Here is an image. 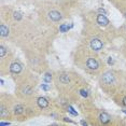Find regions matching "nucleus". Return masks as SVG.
<instances>
[{
	"mask_svg": "<svg viewBox=\"0 0 126 126\" xmlns=\"http://www.w3.org/2000/svg\"><path fill=\"white\" fill-rule=\"evenodd\" d=\"M117 83H119L117 76L113 70H108L100 76L99 84L102 90H105L106 92H111L114 90L117 86Z\"/></svg>",
	"mask_w": 126,
	"mask_h": 126,
	"instance_id": "nucleus-1",
	"label": "nucleus"
},
{
	"mask_svg": "<svg viewBox=\"0 0 126 126\" xmlns=\"http://www.w3.org/2000/svg\"><path fill=\"white\" fill-rule=\"evenodd\" d=\"M96 22H97V24L101 27H106V26H108V24H109V19L107 18V16H106L105 14H97Z\"/></svg>",
	"mask_w": 126,
	"mask_h": 126,
	"instance_id": "nucleus-10",
	"label": "nucleus"
},
{
	"mask_svg": "<svg viewBox=\"0 0 126 126\" xmlns=\"http://www.w3.org/2000/svg\"><path fill=\"white\" fill-rule=\"evenodd\" d=\"M121 105L124 106V107H126V96H124L123 98L121 99Z\"/></svg>",
	"mask_w": 126,
	"mask_h": 126,
	"instance_id": "nucleus-17",
	"label": "nucleus"
},
{
	"mask_svg": "<svg viewBox=\"0 0 126 126\" xmlns=\"http://www.w3.org/2000/svg\"><path fill=\"white\" fill-rule=\"evenodd\" d=\"M51 80H52V77H50V73H45V76H44V81L51 82Z\"/></svg>",
	"mask_w": 126,
	"mask_h": 126,
	"instance_id": "nucleus-16",
	"label": "nucleus"
},
{
	"mask_svg": "<svg viewBox=\"0 0 126 126\" xmlns=\"http://www.w3.org/2000/svg\"><path fill=\"white\" fill-rule=\"evenodd\" d=\"M0 36H1V38H8V37L10 36V28L8 25H5L4 23H1V25H0Z\"/></svg>",
	"mask_w": 126,
	"mask_h": 126,
	"instance_id": "nucleus-12",
	"label": "nucleus"
},
{
	"mask_svg": "<svg viewBox=\"0 0 126 126\" xmlns=\"http://www.w3.org/2000/svg\"><path fill=\"white\" fill-rule=\"evenodd\" d=\"M12 112L15 116H22L25 114V112H26V107H25L23 104H16V105L13 106Z\"/></svg>",
	"mask_w": 126,
	"mask_h": 126,
	"instance_id": "nucleus-8",
	"label": "nucleus"
},
{
	"mask_svg": "<svg viewBox=\"0 0 126 126\" xmlns=\"http://www.w3.org/2000/svg\"><path fill=\"white\" fill-rule=\"evenodd\" d=\"M53 1H54V2H56V3H59V2H62L63 0H53Z\"/></svg>",
	"mask_w": 126,
	"mask_h": 126,
	"instance_id": "nucleus-20",
	"label": "nucleus"
},
{
	"mask_svg": "<svg viewBox=\"0 0 126 126\" xmlns=\"http://www.w3.org/2000/svg\"><path fill=\"white\" fill-rule=\"evenodd\" d=\"M9 71L13 76H18V74H21L23 72V64L19 61H17V59H15V61H13L10 64Z\"/></svg>",
	"mask_w": 126,
	"mask_h": 126,
	"instance_id": "nucleus-6",
	"label": "nucleus"
},
{
	"mask_svg": "<svg viewBox=\"0 0 126 126\" xmlns=\"http://www.w3.org/2000/svg\"><path fill=\"white\" fill-rule=\"evenodd\" d=\"M8 47H5L4 44H0V58H1V61L5 57V55L8 54Z\"/></svg>",
	"mask_w": 126,
	"mask_h": 126,
	"instance_id": "nucleus-14",
	"label": "nucleus"
},
{
	"mask_svg": "<svg viewBox=\"0 0 126 126\" xmlns=\"http://www.w3.org/2000/svg\"><path fill=\"white\" fill-rule=\"evenodd\" d=\"M125 17H126V13H125Z\"/></svg>",
	"mask_w": 126,
	"mask_h": 126,
	"instance_id": "nucleus-21",
	"label": "nucleus"
},
{
	"mask_svg": "<svg viewBox=\"0 0 126 126\" xmlns=\"http://www.w3.org/2000/svg\"><path fill=\"white\" fill-rule=\"evenodd\" d=\"M123 32H125V33H126V24L124 25V26H123Z\"/></svg>",
	"mask_w": 126,
	"mask_h": 126,
	"instance_id": "nucleus-19",
	"label": "nucleus"
},
{
	"mask_svg": "<svg viewBox=\"0 0 126 126\" xmlns=\"http://www.w3.org/2000/svg\"><path fill=\"white\" fill-rule=\"evenodd\" d=\"M17 94L21 98H30L35 94V90L30 84L27 83H23L17 88Z\"/></svg>",
	"mask_w": 126,
	"mask_h": 126,
	"instance_id": "nucleus-2",
	"label": "nucleus"
},
{
	"mask_svg": "<svg viewBox=\"0 0 126 126\" xmlns=\"http://www.w3.org/2000/svg\"><path fill=\"white\" fill-rule=\"evenodd\" d=\"M47 15L48 21L52 22V23H59V22L63 21V18H64V14H63L59 10H56V9L50 10Z\"/></svg>",
	"mask_w": 126,
	"mask_h": 126,
	"instance_id": "nucleus-5",
	"label": "nucleus"
},
{
	"mask_svg": "<svg viewBox=\"0 0 126 126\" xmlns=\"http://www.w3.org/2000/svg\"><path fill=\"white\" fill-rule=\"evenodd\" d=\"M98 120H99L100 124L106 125V124H109V123L111 122V116L106 112H101V113H99V115H98Z\"/></svg>",
	"mask_w": 126,
	"mask_h": 126,
	"instance_id": "nucleus-11",
	"label": "nucleus"
},
{
	"mask_svg": "<svg viewBox=\"0 0 126 126\" xmlns=\"http://www.w3.org/2000/svg\"><path fill=\"white\" fill-rule=\"evenodd\" d=\"M55 81L57 84L62 85V86H68L71 83V77L67 72H59L55 77Z\"/></svg>",
	"mask_w": 126,
	"mask_h": 126,
	"instance_id": "nucleus-4",
	"label": "nucleus"
},
{
	"mask_svg": "<svg viewBox=\"0 0 126 126\" xmlns=\"http://www.w3.org/2000/svg\"><path fill=\"white\" fill-rule=\"evenodd\" d=\"M50 115H51V116H53V117H54V119H55V120H57V117H58V115H57L56 113H51Z\"/></svg>",
	"mask_w": 126,
	"mask_h": 126,
	"instance_id": "nucleus-18",
	"label": "nucleus"
},
{
	"mask_svg": "<svg viewBox=\"0 0 126 126\" xmlns=\"http://www.w3.org/2000/svg\"><path fill=\"white\" fill-rule=\"evenodd\" d=\"M85 68L90 71H98L100 69V63L99 61L94 56H88L86 59H85Z\"/></svg>",
	"mask_w": 126,
	"mask_h": 126,
	"instance_id": "nucleus-3",
	"label": "nucleus"
},
{
	"mask_svg": "<svg viewBox=\"0 0 126 126\" xmlns=\"http://www.w3.org/2000/svg\"><path fill=\"white\" fill-rule=\"evenodd\" d=\"M37 105H38V107L40 109H47L50 107V101H48V99L47 97H43V96H40L37 98Z\"/></svg>",
	"mask_w": 126,
	"mask_h": 126,
	"instance_id": "nucleus-9",
	"label": "nucleus"
},
{
	"mask_svg": "<svg viewBox=\"0 0 126 126\" xmlns=\"http://www.w3.org/2000/svg\"><path fill=\"white\" fill-rule=\"evenodd\" d=\"M10 114V109L8 106H5L3 104V101L1 102V105H0V117H1L2 120L5 119V117H8Z\"/></svg>",
	"mask_w": 126,
	"mask_h": 126,
	"instance_id": "nucleus-13",
	"label": "nucleus"
},
{
	"mask_svg": "<svg viewBox=\"0 0 126 126\" xmlns=\"http://www.w3.org/2000/svg\"><path fill=\"white\" fill-rule=\"evenodd\" d=\"M90 47L94 52H100L104 48V42H102L101 39L94 37V38H92L90 40Z\"/></svg>",
	"mask_w": 126,
	"mask_h": 126,
	"instance_id": "nucleus-7",
	"label": "nucleus"
},
{
	"mask_svg": "<svg viewBox=\"0 0 126 126\" xmlns=\"http://www.w3.org/2000/svg\"><path fill=\"white\" fill-rule=\"evenodd\" d=\"M13 18L15 19V21H21L23 18V14L21 12H18V11H15V12L13 13Z\"/></svg>",
	"mask_w": 126,
	"mask_h": 126,
	"instance_id": "nucleus-15",
	"label": "nucleus"
}]
</instances>
